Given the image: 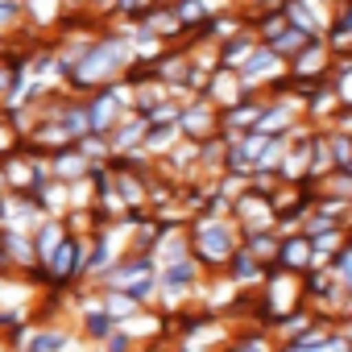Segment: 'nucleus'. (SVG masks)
Returning a JSON list of instances; mask_svg holds the SVG:
<instances>
[{
	"label": "nucleus",
	"instance_id": "nucleus-4",
	"mask_svg": "<svg viewBox=\"0 0 352 352\" xmlns=\"http://www.w3.org/2000/svg\"><path fill=\"white\" fill-rule=\"evenodd\" d=\"M195 278H199V265H195V257H174L166 270H162V278H157V286H166V290H191L195 286Z\"/></svg>",
	"mask_w": 352,
	"mask_h": 352
},
{
	"label": "nucleus",
	"instance_id": "nucleus-7",
	"mask_svg": "<svg viewBox=\"0 0 352 352\" xmlns=\"http://www.w3.org/2000/svg\"><path fill=\"white\" fill-rule=\"evenodd\" d=\"M0 249H9V261H21V265H34V241L30 236H17V232H5L0 236Z\"/></svg>",
	"mask_w": 352,
	"mask_h": 352
},
{
	"label": "nucleus",
	"instance_id": "nucleus-8",
	"mask_svg": "<svg viewBox=\"0 0 352 352\" xmlns=\"http://www.w3.org/2000/svg\"><path fill=\"white\" fill-rule=\"evenodd\" d=\"M58 241H63V224H58V220H46V228H42V241L34 245V257H38V261H46V257H50V249H54Z\"/></svg>",
	"mask_w": 352,
	"mask_h": 352
},
{
	"label": "nucleus",
	"instance_id": "nucleus-5",
	"mask_svg": "<svg viewBox=\"0 0 352 352\" xmlns=\"http://www.w3.org/2000/svg\"><path fill=\"white\" fill-rule=\"evenodd\" d=\"M311 42H315V38H307L302 30H294V25H286V30H282V34L274 38V46H270V50H274L278 58H298V54H302V50H307Z\"/></svg>",
	"mask_w": 352,
	"mask_h": 352
},
{
	"label": "nucleus",
	"instance_id": "nucleus-3",
	"mask_svg": "<svg viewBox=\"0 0 352 352\" xmlns=\"http://www.w3.org/2000/svg\"><path fill=\"white\" fill-rule=\"evenodd\" d=\"M195 232H199V253H204L208 261H228V257L236 253V245H232V232H228L224 224H216V220H204Z\"/></svg>",
	"mask_w": 352,
	"mask_h": 352
},
{
	"label": "nucleus",
	"instance_id": "nucleus-11",
	"mask_svg": "<svg viewBox=\"0 0 352 352\" xmlns=\"http://www.w3.org/2000/svg\"><path fill=\"white\" fill-rule=\"evenodd\" d=\"M0 187H5V179H0Z\"/></svg>",
	"mask_w": 352,
	"mask_h": 352
},
{
	"label": "nucleus",
	"instance_id": "nucleus-1",
	"mask_svg": "<svg viewBox=\"0 0 352 352\" xmlns=\"http://www.w3.org/2000/svg\"><path fill=\"white\" fill-rule=\"evenodd\" d=\"M129 46L124 42H104V46H91V50H83V58H79V67H75V83H87V87H96V83H104V79H112L124 63H129Z\"/></svg>",
	"mask_w": 352,
	"mask_h": 352
},
{
	"label": "nucleus",
	"instance_id": "nucleus-10",
	"mask_svg": "<svg viewBox=\"0 0 352 352\" xmlns=\"http://www.w3.org/2000/svg\"><path fill=\"white\" fill-rule=\"evenodd\" d=\"M17 17H21V9L13 5V0H9V5H0V25H13Z\"/></svg>",
	"mask_w": 352,
	"mask_h": 352
},
{
	"label": "nucleus",
	"instance_id": "nucleus-9",
	"mask_svg": "<svg viewBox=\"0 0 352 352\" xmlns=\"http://www.w3.org/2000/svg\"><path fill=\"white\" fill-rule=\"evenodd\" d=\"M204 17H208V9L199 5V0H179V21L183 25H199Z\"/></svg>",
	"mask_w": 352,
	"mask_h": 352
},
{
	"label": "nucleus",
	"instance_id": "nucleus-2",
	"mask_svg": "<svg viewBox=\"0 0 352 352\" xmlns=\"http://www.w3.org/2000/svg\"><path fill=\"white\" fill-rule=\"evenodd\" d=\"M87 116V133H108L112 124H120V91H96L83 104Z\"/></svg>",
	"mask_w": 352,
	"mask_h": 352
},
{
	"label": "nucleus",
	"instance_id": "nucleus-6",
	"mask_svg": "<svg viewBox=\"0 0 352 352\" xmlns=\"http://www.w3.org/2000/svg\"><path fill=\"white\" fill-rule=\"evenodd\" d=\"M278 253H282V265H290V270H307L311 265V241L307 236H290Z\"/></svg>",
	"mask_w": 352,
	"mask_h": 352
}]
</instances>
